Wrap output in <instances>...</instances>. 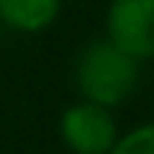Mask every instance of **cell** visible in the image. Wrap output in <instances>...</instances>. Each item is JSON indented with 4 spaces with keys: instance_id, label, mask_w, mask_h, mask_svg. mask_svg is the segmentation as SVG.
<instances>
[{
    "instance_id": "2",
    "label": "cell",
    "mask_w": 154,
    "mask_h": 154,
    "mask_svg": "<svg viewBox=\"0 0 154 154\" xmlns=\"http://www.w3.org/2000/svg\"><path fill=\"white\" fill-rule=\"evenodd\" d=\"M58 132H61V141L71 154H109L112 144L119 141L112 109L87 103V100L71 103L61 112Z\"/></svg>"
},
{
    "instance_id": "3",
    "label": "cell",
    "mask_w": 154,
    "mask_h": 154,
    "mask_svg": "<svg viewBox=\"0 0 154 154\" xmlns=\"http://www.w3.org/2000/svg\"><path fill=\"white\" fill-rule=\"evenodd\" d=\"M106 38L135 61L154 58V0H112L106 10Z\"/></svg>"
},
{
    "instance_id": "1",
    "label": "cell",
    "mask_w": 154,
    "mask_h": 154,
    "mask_svg": "<svg viewBox=\"0 0 154 154\" xmlns=\"http://www.w3.org/2000/svg\"><path fill=\"white\" fill-rule=\"evenodd\" d=\"M138 80H141V61H135L106 35L87 42L74 61V84L80 96L106 109L122 106L138 90Z\"/></svg>"
},
{
    "instance_id": "4",
    "label": "cell",
    "mask_w": 154,
    "mask_h": 154,
    "mask_svg": "<svg viewBox=\"0 0 154 154\" xmlns=\"http://www.w3.org/2000/svg\"><path fill=\"white\" fill-rule=\"evenodd\" d=\"M61 13V0H0V19L13 32H45Z\"/></svg>"
},
{
    "instance_id": "5",
    "label": "cell",
    "mask_w": 154,
    "mask_h": 154,
    "mask_svg": "<svg viewBox=\"0 0 154 154\" xmlns=\"http://www.w3.org/2000/svg\"><path fill=\"white\" fill-rule=\"evenodd\" d=\"M109 154H154V122H144L128 135H122Z\"/></svg>"
}]
</instances>
